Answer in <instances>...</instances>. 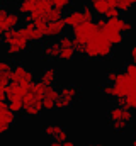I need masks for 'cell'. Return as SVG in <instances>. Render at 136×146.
<instances>
[{
	"label": "cell",
	"instance_id": "cell-1",
	"mask_svg": "<svg viewBox=\"0 0 136 146\" xmlns=\"http://www.w3.org/2000/svg\"><path fill=\"white\" fill-rule=\"evenodd\" d=\"M114 54V44L107 39L104 33H97L92 37L87 46H85V53L83 56L89 60H107Z\"/></svg>",
	"mask_w": 136,
	"mask_h": 146
},
{
	"label": "cell",
	"instance_id": "cell-2",
	"mask_svg": "<svg viewBox=\"0 0 136 146\" xmlns=\"http://www.w3.org/2000/svg\"><path fill=\"white\" fill-rule=\"evenodd\" d=\"M44 92H46V85L37 82L29 88V92L24 97V115L27 117H37L44 107H43V99H44Z\"/></svg>",
	"mask_w": 136,
	"mask_h": 146
},
{
	"label": "cell",
	"instance_id": "cell-3",
	"mask_svg": "<svg viewBox=\"0 0 136 146\" xmlns=\"http://www.w3.org/2000/svg\"><path fill=\"white\" fill-rule=\"evenodd\" d=\"M80 97V88L75 85H65L60 88V99L56 100V109L67 110L71 109V106L78 100Z\"/></svg>",
	"mask_w": 136,
	"mask_h": 146
},
{
	"label": "cell",
	"instance_id": "cell-4",
	"mask_svg": "<svg viewBox=\"0 0 136 146\" xmlns=\"http://www.w3.org/2000/svg\"><path fill=\"white\" fill-rule=\"evenodd\" d=\"M29 44H31V41H29V31H27V27H26V26H24V27H19L17 39L7 46V54H9V56H17V54H21V53L27 51Z\"/></svg>",
	"mask_w": 136,
	"mask_h": 146
},
{
	"label": "cell",
	"instance_id": "cell-5",
	"mask_svg": "<svg viewBox=\"0 0 136 146\" xmlns=\"http://www.w3.org/2000/svg\"><path fill=\"white\" fill-rule=\"evenodd\" d=\"M116 87V99L117 97H128L131 92L136 90V80H133L126 72H119L117 80L114 82Z\"/></svg>",
	"mask_w": 136,
	"mask_h": 146
},
{
	"label": "cell",
	"instance_id": "cell-6",
	"mask_svg": "<svg viewBox=\"0 0 136 146\" xmlns=\"http://www.w3.org/2000/svg\"><path fill=\"white\" fill-rule=\"evenodd\" d=\"M10 83H17V85H22L24 88H31L34 83V75L33 72H29L24 65H14V70H12V80Z\"/></svg>",
	"mask_w": 136,
	"mask_h": 146
},
{
	"label": "cell",
	"instance_id": "cell-7",
	"mask_svg": "<svg viewBox=\"0 0 136 146\" xmlns=\"http://www.w3.org/2000/svg\"><path fill=\"white\" fill-rule=\"evenodd\" d=\"M97 33H101V31L97 29L95 22H82L80 26H77L73 29V39L87 46V42L95 36Z\"/></svg>",
	"mask_w": 136,
	"mask_h": 146
},
{
	"label": "cell",
	"instance_id": "cell-8",
	"mask_svg": "<svg viewBox=\"0 0 136 146\" xmlns=\"http://www.w3.org/2000/svg\"><path fill=\"white\" fill-rule=\"evenodd\" d=\"M14 122H15V112L10 109V106L5 100L0 102V133L2 134L9 133Z\"/></svg>",
	"mask_w": 136,
	"mask_h": 146
},
{
	"label": "cell",
	"instance_id": "cell-9",
	"mask_svg": "<svg viewBox=\"0 0 136 146\" xmlns=\"http://www.w3.org/2000/svg\"><path fill=\"white\" fill-rule=\"evenodd\" d=\"M107 119L109 122H114V121H123V122H133L135 115L129 109H124V107H119V106H114L112 109H109L107 112Z\"/></svg>",
	"mask_w": 136,
	"mask_h": 146
},
{
	"label": "cell",
	"instance_id": "cell-10",
	"mask_svg": "<svg viewBox=\"0 0 136 146\" xmlns=\"http://www.w3.org/2000/svg\"><path fill=\"white\" fill-rule=\"evenodd\" d=\"M43 134H46V136H48V138H51L53 141H60V143L68 141L67 131H65L61 126H56V124L44 126V127H43Z\"/></svg>",
	"mask_w": 136,
	"mask_h": 146
},
{
	"label": "cell",
	"instance_id": "cell-11",
	"mask_svg": "<svg viewBox=\"0 0 136 146\" xmlns=\"http://www.w3.org/2000/svg\"><path fill=\"white\" fill-rule=\"evenodd\" d=\"M21 22V14L19 12H9V15L0 17V33H7L10 29H15Z\"/></svg>",
	"mask_w": 136,
	"mask_h": 146
},
{
	"label": "cell",
	"instance_id": "cell-12",
	"mask_svg": "<svg viewBox=\"0 0 136 146\" xmlns=\"http://www.w3.org/2000/svg\"><path fill=\"white\" fill-rule=\"evenodd\" d=\"M60 99V92L55 87H46L44 99H43V107L44 110H55L56 109V100Z\"/></svg>",
	"mask_w": 136,
	"mask_h": 146
},
{
	"label": "cell",
	"instance_id": "cell-13",
	"mask_svg": "<svg viewBox=\"0 0 136 146\" xmlns=\"http://www.w3.org/2000/svg\"><path fill=\"white\" fill-rule=\"evenodd\" d=\"M41 53H43V58H46V60H60V54H61L60 42L58 41H48L43 46Z\"/></svg>",
	"mask_w": 136,
	"mask_h": 146
},
{
	"label": "cell",
	"instance_id": "cell-14",
	"mask_svg": "<svg viewBox=\"0 0 136 146\" xmlns=\"http://www.w3.org/2000/svg\"><path fill=\"white\" fill-rule=\"evenodd\" d=\"M63 22L67 24V27L75 29L77 26H80L82 22H85V17H83V12L82 10H70L65 14L63 17Z\"/></svg>",
	"mask_w": 136,
	"mask_h": 146
},
{
	"label": "cell",
	"instance_id": "cell-15",
	"mask_svg": "<svg viewBox=\"0 0 136 146\" xmlns=\"http://www.w3.org/2000/svg\"><path fill=\"white\" fill-rule=\"evenodd\" d=\"M29 90L24 88L22 85H17V83H10L9 88H7V100L12 102V100H24L26 94Z\"/></svg>",
	"mask_w": 136,
	"mask_h": 146
},
{
	"label": "cell",
	"instance_id": "cell-16",
	"mask_svg": "<svg viewBox=\"0 0 136 146\" xmlns=\"http://www.w3.org/2000/svg\"><path fill=\"white\" fill-rule=\"evenodd\" d=\"M67 29V24L63 21H58V22H48V29H46V37H61L65 36Z\"/></svg>",
	"mask_w": 136,
	"mask_h": 146
},
{
	"label": "cell",
	"instance_id": "cell-17",
	"mask_svg": "<svg viewBox=\"0 0 136 146\" xmlns=\"http://www.w3.org/2000/svg\"><path fill=\"white\" fill-rule=\"evenodd\" d=\"M56 76H58V73L55 68H44L43 72H41V76H39V82L41 83H44L46 87H53V83L56 82Z\"/></svg>",
	"mask_w": 136,
	"mask_h": 146
},
{
	"label": "cell",
	"instance_id": "cell-18",
	"mask_svg": "<svg viewBox=\"0 0 136 146\" xmlns=\"http://www.w3.org/2000/svg\"><path fill=\"white\" fill-rule=\"evenodd\" d=\"M37 2L39 0H21L19 5H17V12L22 14V15H31L34 10H36Z\"/></svg>",
	"mask_w": 136,
	"mask_h": 146
},
{
	"label": "cell",
	"instance_id": "cell-19",
	"mask_svg": "<svg viewBox=\"0 0 136 146\" xmlns=\"http://www.w3.org/2000/svg\"><path fill=\"white\" fill-rule=\"evenodd\" d=\"M107 39L114 44V46H121L123 42H124V36H123V33L121 31H116V29H111V27H105L104 31H102Z\"/></svg>",
	"mask_w": 136,
	"mask_h": 146
},
{
	"label": "cell",
	"instance_id": "cell-20",
	"mask_svg": "<svg viewBox=\"0 0 136 146\" xmlns=\"http://www.w3.org/2000/svg\"><path fill=\"white\" fill-rule=\"evenodd\" d=\"M90 7L94 9V12H95L99 17H105L107 10L111 9V5H109L107 0H95V2H90Z\"/></svg>",
	"mask_w": 136,
	"mask_h": 146
},
{
	"label": "cell",
	"instance_id": "cell-21",
	"mask_svg": "<svg viewBox=\"0 0 136 146\" xmlns=\"http://www.w3.org/2000/svg\"><path fill=\"white\" fill-rule=\"evenodd\" d=\"M63 17H65V15H63V10H61V9L53 7V9L46 14V17H44V19H46L48 22H58V21H63Z\"/></svg>",
	"mask_w": 136,
	"mask_h": 146
},
{
	"label": "cell",
	"instance_id": "cell-22",
	"mask_svg": "<svg viewBox=\"0 0 136 146\" xmlns=\"http://www.w3.org/2000/svg\"><path fill=\"white\" fill-rule=\"evenodd\" d=\"M51 9H53V3H51V0H39V2H37V5H36V12H41V14H44V17H46V14H48Z\"/></svg>",
	"mask_w": 136,
	"mask_h": 146
},
{
	"label": "cell",
	"instance_id": "cell-23",
	"mask_svg": "<svg viewBox=\"0 0 136 146\" xmlns=\"http://www.w3.org/2000/svg\"><path fill=\"white\" fill-rule=\"evenodd\" d=\"M101 92L105 95V97H111V99H116V87H114V83H104L101 87Z\"/></svg>",
	"mask_w": 136,
	"mask_h": 146
},
{
	"label": "cell",
	"instance_id": "cell-24",
	"mask_svg": "<svg viewBox=\"0 0 136 146\" xmlns=\"http://www.w3.org/2000/svg\"><path fill=\"white\" fill-rule=\"evenodd\" d=\"M111 129L116 131V133H124L128 127H129V122H123V121H114V122H109Z\"/></svg>",
	"mask_w": 136,
	"mask_h": 146
},
{
	"label": "cell",
	"instance_id": "cell-25",
	"mask_svg": "<svg viewBox=\"0 0 136 146\" xmlns=\"http://www.w3.org/2000/svg\"><path fill=\"white\" fill-rule=\"evenodd\" d=\"M136 5V0H117V9L121 12H126Z\"/></svg>",
	"mask_w": 136,
	"mask_h": 146
},
{
	"label": "cell",
	"instance_id": "cell-26",
	"mask_svg": "<svg viewBox=\"0 0 136 146\" xmlns=\"http://www.w3.org/2000/svg\"><path fill=\"white\" fill-rule=\"evenodd\" d=\"M73 56H75V48H65V49H61L60 60L61 61H70V60H73Z\"/></svg>",
	"mask_w": 136,
	"mask_h": 146
},
{
	"label": "cell",
	"instance_id": "cell-27",
	"mask_svg": "<svg viewBox=\"0 0 136 146\" xmlns=\"http://www.w3.org/2000/svg\"><path fill=\"white\" fill-rule=\"evenodd\" d=\"M82 12H83L85 22H94V15H95V12H94V9H92V7H89V5H83Z\"/></svg>",
	"mask_w": 136,
	"mask_h": 146
},
{
	"label": "cell",
	"instance_id": "cell-28",
	"mask_svg": "<svg viewBox=\"0 0 136 146\" xmlns=\"http://www.w3.org/2000/svg\"><path fill=\"white\" fill-rule=\"evenodd\" d=\"M58 42H60V48H61V49H65V48H73V37H70V36L58 37Z\"/></svg>",
	"mask_w": 136,
	"mask_h": 146
},
{
	"label": "cell",
	"instance_id": "cell-29",
	"mask_svg": "<svg viewBox=\"0 0 136 146\" xmlns=\"http://www.w3.org/2000/svg\"><path fill=\"white\" fill-rule=\"evenodd\" d=\"M9 106H10V109L14 110L15 114L24 112V100H12V102H9Z\"/></svg>",
	"mask_w": 136,
	"mask_h": 146
},
{
	"label": "cell",
	"instance_id": "cell-30",
	"mask_svg": "<svg viewBox=\"0 0 136 146\" xmlns=\"http://www.w3.org/2000/svg\"><path fill=\"white\" fill-rule=\"evenodd\" d=\"M124 72L128 73L133 80H136V61H131V63H126L124 65Z\"/></svg>",
	"mask_w": 136,
	"mask_h": 146
},
{
	"label": "cell",
	"instance_id": "cell-31",
	"mask_svg": "<svg viewBox=\"0 0 136 146\" xmlns=\"http://www.w3.org/2000/svg\"><path fill=\"white\" fill-rule=\"evenodd\" d=\"M51 3H53V7L63 10V9H68L71 5V0H51Z\"/></svg>",
	"mask_w": 136,
	"mask_h": 146
},
{
	"label": "cell",
	"instance_id": "cell-32",
	"mask_svg": "<svg viewBox=\"0 0 136 146\" xmlns=\"http://www.w3.org/2000/svg\"><path fill=\"white\" fill-rule=\"evenodd\" d=\"M36 24V29L43 34V36H46V29H48V21L46 19H41V21H37V22H34Z\"/></svg>",
	"mask_w": 136,
	"mask_h": 146
},
{
	"label": "cell",
	"instance_id": "cell-33",
	"mask_svg": "<svg viewBox=\"0 0 136 146\" xmlns=\"http://www.w3.org/2000/svg\"><path fill=\"white\" fill-rule=\"evenodd\" d=\"M12 70H14V65L10 61H7V60H2V63H0V73H3V72L12 73Z\"/></svg>",
	"mask_w": 136,
	"mask_h": 146
},
{
	"label": "cell",
	"instance_id": "cell-34",
	"mask_svg": "<svg viewBox=\"0 0 136 146\" xmlns=\"http://www.w3.org/2000/svg\"><path fill=\"white\" fill-rule=\"evenodd\" d=\"M117 75H119V72H116V70H109V72L105 73V82H107V83H114V82L117 80Z\"/></svg>",
	"mask_w": 136,
	"mask_h": 146
},
{
	"label": "cell",
	"instance_id": "cell-35",
	"mask_svg": "<svg viewBox=\"0 0 136 146\" xmlns=\"http://www.w3.org/2000/svg\"><path fill=\"white\" fill-rule=\"evenodd\" d=\"M126 99H128V106H129V109L136 110V90H135V92H131Z\"/></svg>",
	"mask_w": 136,
	"mask_h": 146
},
{
	"label": "cell",
	"instance_id": "cell-36",
	"mask_svg": "<svg viewBox=\"0 0 136 146\" xmlns=\"http://www.w3.org/2000/svg\"><path fill=\"white\" fill-rule=\"evenodd\" d=\"M119 9L117 7H111L109 10H107V14H105V19H114V17H119Z\"/></svg>",
	"mask_w": 136,
	"mask_h": 146
},
{
	"label": "cell",
	"instance_id": "cell-37",
	"mask_svg": "<svg viewBox=\"0 0 136 146\" xmlns=\"http://www.w3.org/2000/svg\"><path fill=\"white\" fill-rule=\"evenodd\" d=\"M95 26H97V29H99V31L102 33V31L107 27V19H104V17H99V19L95 21Z\"/></svg>",
	"mask_w": 136,
	"mask_h": 146
},
{
	"label": "cell",
	"instance_id": "cell-38",
	"mask_svg": "<svg viewBox=\"0 0 136 146\" xmlns=\"http://www.w3.org/2000/svg\"><path fill=\"white\" fill-rule=\"evenodd\" d=\"M116 104H117L119 107L129 109V106H128V99H126V97H117V99H116ZM129 110H131V109H129Z\"/></svg>",
	"mask_w": 136,
	"mask_h": 146
},
{
	"label": "cell",
	"instance_id": "cell-39",
	"mask_svg": "<svg viewBox=\"0 0 136 146\" xmlns=\"http://www.w3.org/2000/svg\"><path fill=\"white\" fill-rule=\"evenodd\" d=\"M131 31H133V22H131V21H126V24H124V31H123V33L128 34V33H131Z\"/></svg>",
	"mask_w": 136,
	"mask_h": 146
},
{
	"label": "cell",
	"instance_id": "cell-40",
	"mask_svg": "<svg viewBox=\"0 0 136 146\" xmlns=\"http://www.w3.org/2000/svg\"><path fill=\"white\" fill-rule=\"evenodd\" d=\"M129 56H131L133 61H136V42L131 46V49H129Z\"/></svg>",
	"mask_w": 136,
	"mask_h": 146
},
{
	"label": "cell",
	"instance_id": "cell-41",
	"mask_svg": "<svg viewBox=\"0 0 136 146\" xmlns=\"http://www.w3.org/2000/svg\"><path fill=\"white\" fill-rule=\"evenodd\" d=\"M83 146H105V145H102V143H85Z\"/></svg>",
	"mask_w": 136,
	"mask_h": 146
},
{
	"label": "cell",
	"instance_id": "cell-42",
	"mask_svg": "<svg viewBox=\"0 0 136 146\" xmlns=\"http://www.w3.org/2000/svg\"><path fill=\"white\" fill-rule=\"evenodd\" d=\"M111 7H117V0H107Z\"/></svg>",
	"mask_w": 136,
	"mask_h": 146
},
{
	"label": "cell",
	"instance_id": "cell-43",
	"mask_svg": "<svg viewBox=\"0 0 136 146\" xmlns=\"http://www.w3.org/2000/svg\"><path fill=\"white\" fill-rule=\"evenodd\" d=\"M49 146H63V143H60V141H51Z\"/></svg>",
	"mask_w": 136,
	"mask_h": 146
},
{
	"label": "cell",
	"instance_id": "cell-44",
	"mask_svg": "<svg viewBox=\"0 0 136 146\" xmlns=\"http://www.w3.org/2000/svg\"><path fill=\"white\" fill-rule=\"evenodd\" d=\"M131 146H136V131H135V134H133V138H131Z\"/></svg>",
	"mask_w": 136,
	"mask_h": 146
},
{
	"label": "cell",
	"instance_id": "cell-45",
	"mask_svg": "<svg viewBox=\"0 0 136 146\" xmlns=\"http://www.w3.org/2000/svg\"><path fill=\"white\" fill-rule=\"evenodd\" d=\"M63 146H77V145H75L73 141H65V143H63Z\"/></svg>",
	"mask_w": 136,
	"mask_h": 146
},
{
	"label": "cell",
	"instance_id": "cell-46",
	"mask_svg": "<svg viewBox=\"0 0 136 146\" xmlns=\"http://www.w3.org/2000/svg\"><path fill=\"white\" fill-rule=\"evenodd\" d=\"M5 2H14V0H5Z\"/></svg>",
	"mask_w": 136,
	"mask_h": 146
},
{
	"label": "cell",
	"instance_id": "cell-47",
	"mask_svg": "<svg viewBox=\"0 0 136 146\" xmlns=\"http://www.w3.org/2000/svg\"><path fill=\"white\" fill-rule=\"evenodd\" d=\"M89 2H95V0H89Z\"/></svg>",
	"mask_w": 136,
	"mask_h": 146
}]
</instances>
